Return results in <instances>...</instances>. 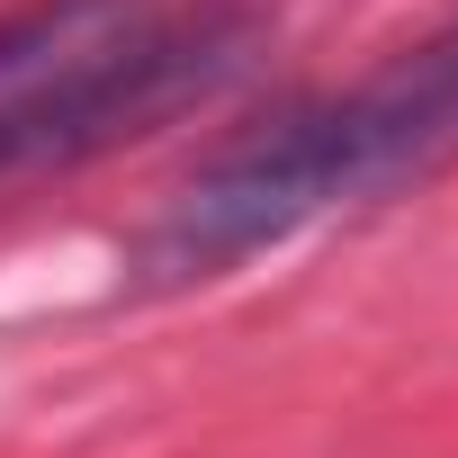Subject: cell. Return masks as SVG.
<instances>
[{"instance_id": "obj_1", "label": "cell", "mask_w": 458, "mask_h": 458, "mask_svg": "<svg viewBox=\"0 0 458 458\" xmlns=\"http://www.w3.org/2000/svg\"><path fill=\"white\" fill-rule=\"evenodd\" d=\"M449 153H458V19L386 55L351 90L306 99L270 117L261 135L225 144L207 171H189L162 198V216L135 234V279L144 288L225 279L252 252L297 243L324 216H351L431 180Z\"/></svg>"}, {"instance_id": "obj_2", "label": "cell", "mask_w": 458, "mask_h": 458, "mask_svg": "<svg viewBox=\"0 0 458 458\" xmlns=\"http://www.w3.org/2000/svg\"><path fill=\"white\" fill-rule=\"evenodd\" d=\"M261 37L252 0H28L0 19V189L72 171L216 81Z\"/></svg>"}]
</instances>
